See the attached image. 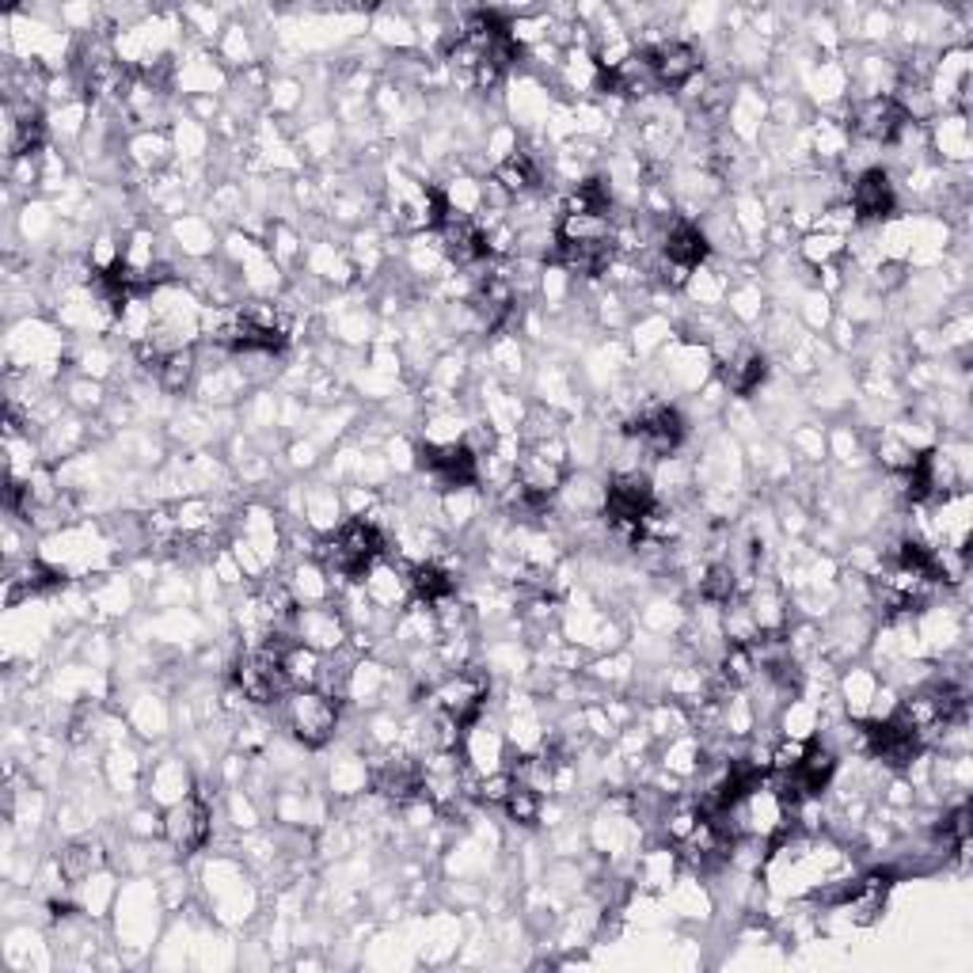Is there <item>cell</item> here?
Masks as SVG:
<instances>
[{"mask_svg": "<svg viewBox=\"0 0 973 973\" xmlns=\"http://www.w3.org/2000/svg\"><path fill=\"white\" fill-rule=\"evenodd\" d=\"M343 700L327 696L324 688H289L281 696V723L289 737L304 749H324L343 726Z\"/></svg>", "mask_w": 973, "mask_h": 973, "instance_id": "6da1fadb", "label": "cell"}, {"mask_svg": "<svg viewBox=\"0 0 973 973\" xmlns=\"http://www.w3.org/2000/svg\"><path fill=\"white\" fill-rule=\"evenodd\" d=\"M214 837V810L202 795H187L164 810V841L179 855L202 852Z\"/></svg>", "mask_w": 973, "mask_h": 973, "instance_id": "7a4b0ae2", "label": "cell"}, {"mask_svg": "<svg viewBox=\"0 0 973 973\" xmlns=\"http://www.w3.org/2000/svg\"><path fill=\"white\" fill-rule=\"evenodd\" d=\"M905 111L898 107L893 96H867V99H855V107L849 111V125L852 141H867V145L878 148H890L893 137L905 130Z\"/></svg>", "mask_w": 973, "mask_h": 973, "instance_id": "3957f363", "label": "cell"}, {"mask_svg": "<svg viewBox=\"0 0 973 973\" xmlns=\"http://www.w3.org/2000/svg\"><path fill=\"white\" fill-rule=\"evenodd\" d=\"M647 53V65H650V73H654V81H658V88L662 92H681V88H688V81H696V76H700V69H704V50L696 43H688V38H665V43H658V46H650V50H642Z\"/></svg>", "mask_w": 973, "mask_h": 973, "instance_id": "277c9868", "label": "cell"}, {"mask_svg": "<svg viewBox=\"0 0 973 973\" xmlns=\"http://www.w3.org/2000/svg\"><path fill=\"white\" fill-rule=\"evenodd\" d=\"M855 221L860 225H882L886 217L898 209V183H893L890 171L878 164V168H867L860 176L849 179V199Z\"/></svg>", "mask_w": 973, "mask_h": 973, "instance_id": "5b68a950", "label": "cell"}, {"mask_svg": "<svg viewBox=\"0 0 973 973\" xmlns=\"http://www.w3.org/2000/svg\"><path fill=\"white\" fill-rule=\"evenodd\" d=\"M293 632H297V639L316 647L320 654H335V650H343V642L350 639V624L343 620V612L332 605L297 609Z\"/></svg>", "mask_w": 973, "mask_h": 973, "instance_id": "8992f818", "label": "cell"}, {"mask_svg": "<svg viewBox=\"0 0 973 973\" xmlns=\"http://www.w3.org/2000/svg\"><path fill=\"white\" fill-rule=\"evenodd\" d=\"M658 255H662L670 266H677V271L693 274L711 259V240H708V232H704L700 225L673 221V225H665L662 243H658Z\"/></svg>", "mask_w": 973, "mask_h": 973, "instance_id": "52a82bcc", "label": "cell"}, {"mask_svg": "<svg viewBox=\"0 0 973 973\" xmlns=\"http://www.w3.org/2000/svg\"><path fill=\"white\" fill-rule=\"evenodd\" d=\"M719 381H723V392H730V396L749 399L768 381V358L757 347H737L726 362H719Z\"/></svg>", "mask_w": 973, "mask_h": 973, "instance_id": "ba28073f", "label": "cell"}, {"mask_svg": "<svg viewBox=\"0 0 973 973\" xmlns=\"http://www.w3.org/2000/svg\"><path fill=\"white\" fill-rule=\"evenodd\" d=\"M199 347H176L160 355V362L153 369V381L164 396H187L194 388V381H199Z\"/></svg>", "mask_w": 973, "mask_h": 973, "instance_id": "9c48e42d", "label": "cell"}, {"mask_svg": "<svg viewBox=\"0 0 973 973\" xmlns=\"http://www.w3.org/2000/svg\"><path fill=\"white\" fill-rule=\"evenodd\" d=\"M125 160L141 171H160L171 160V137L164 130H137L125 141Z\"/></svg>", "mask_w": 973, "mask_h": 973, "instance_id": "30bf717a", "label": "cell"}, {"mask_svg": "<svg viewBox=\"0 0 973 973\" xmlns=\"http://www.w3.org/2000/svg\"><path fill=\"white\" fill-rule=\"evenodd\" d=\"M320 670H324V654L309 642H289L281 650V673H286L289 688H316Z\"/></svg>", "mask_w": 973, "mask_h": 973, "instance_id": "8fae6325", "label": "cell"}, {"mask_svg": "<svg viewBox=\"0 0 973 973\" xmlns=\"http://www.w3.org/2000/svg\"><path fill=\"white\" fill-rule=\"evenodd\" d=\"M58 863L61 870H65L69 882H84V878L99 875V867H104V844L96 841H69L65 849L58 852Z\"/></svg>", "mask_w": 973, "mask_h": 973, "instance_id": "7c38bea8", "label": "cell"}, {"mask_svg": "<svg viewBox=\"0 0 973 973\" xmlns=\"http://www.w3.org/2000/svg\"><path fill=\"white\" fill-rule=\"evenodd\" d=\"M841 255H849V240L844 237H833V232H806L803 240H798V259H803L806 266H814V271H826V266H833Z\"/></svg>", "mask_w": 973, "mask_h": 973, "instance_id": "4fadbf2b", "label": "cell"}, {"mask_svg": "<svg viewBox=\"0 0 973 973\" xmlns=\"http://www.w3.org/2000/svg\"><path fill=\"white\" fill-rule=\"evenodd\" d=\"M928 141L936 145V153L951 164H959L970 156V133H966V119H962V115H954V119H939L936 130L928 133Z\"/></svg>", "mask_w": 973, "mask_h": 973, "instance_id": "5bb4252c", "label": "cell"}, {"mask_svg": "<svg viewBox=\"0 0 973 973\" xmlns=\"http://www.w3.org/2000/svg\"><path fill=\"white\" fill-rule=\"evenodd\" d=\"M217 58L232 69H251L255 65V46H251V31L243 23H229L217 38Z\"/></svg>", "mask_w": 973, "mask_h": 973, "instance_id": "9a60e30c", "label": "cell"}, {"mask_svg": "<svg viewBox=\"0 0 973 973\" xmlns=\"http://www.w3.org/2000/svg\"><path fill=\"white\" fill-rule=\"evenodd\" d=\"M875 693H878V681H875V673H867V670H852L849 677L841 681L844 711H849V716H855V719H867Z\"/></svg>", "mask_w": 973, "mask_h": 973, "instance_id": "2e32d148", "label": "cell"}, {"mask_svg": "<svg viewBox=\"0 0 973 973\" xmlns=\"http://www.w3.org/2000/svg\"><path fill=\"white\" fill-rule=\"evenodd\" d=\"M148 788L156 791V795L171 798V803H179V798L191 795V772H187L183 760H160V765L153 768V780H148Z\"/></svg>", "mask_w": 973, "mask_h": 973, "instance_id": "e0dca14e", "label": "cell"}, {"mask_svg": "<svg viewBox=\"0 0 973 973\" xmlns=\"http://www.w3.org/2000/svg\"><path fill=\"white\" fill-rule=\"evenodd\" d=\"M502 810H506V818L514 821V826H537V821L544 818V798H540L532 788H525V783L514 780V791L506 795Z\"/></svg>", "mask_w": 973, "mask_h": 973, "instance_id": "ac0fdd59", "label": "cell"}, {"mask_svg": "<svg viewBox=\"0 0 973 973\" xmlns=\"http://www.w3.org/2000/svg\"><path fill=\"white\" fill-rule=\"evenodd\" d=\"M65 399L81 415L104 411V407L111 404V399H107V392H104V381H96V376H73V381L65 384Z\"/></svg>", "mask_w": 973, "mask_h": 973, "instance_id": "d6986e66", "label": "cell"}, {"mask_svg": "<svg viewBox=\"0 0 973 973\" xmlns=\"http://www.w3.org/2000/svg\"><path fill=\"white\" fill-rule=\"evenodd\" d=\"M373 31H376V38H381V43H396V46H411L415 43V23L407 20L404 12H392V8H384L381 15H376L373 20Z\"/></svg>", "mask_w": 973, "mask_h": 973, "instance_id": "ffe728a7", "label": "cell"}, {"mask_svg": "<svg viewBox=\"0 0 973 973\" xmlns=\"http://www.w3.org/2000/svg\"><path fill=\"white\" fill-rule=\"evenodd\" d=\"M673 860H677V852H670V849H654V852H647L639 860V882H647V886H670V878H673Z\"/></svg>", "mask_w": 973, "mask_h": 973, "instance_id": "44dd1931", "label": "cell"}, {"mask_svg": "<svg viewBox=\"0 0 973 973\" xmlns=\"http://www.w3.org/2000/svg\"><path fill=\"white\" fill-rule=\"evenodd\" d=\"M730 312H734L742 324H753V320H760V286H737V289H730Z\"/></svg>", "mask_w": 973, "mask_h": 973, "instance_id": "7402d4cb", "label": "cell"}, {"mask_svg": "<svg viewBox=\"0 0 973 973\" xmlns=\"http://www.w3.org/2000/svg\"><path fill=\"white\" fill-rule=\"evenodd\" d=\"M301 104V84L297 81H274L271 84V107L274 111H293Z\"/></svg>", "mask_w": 973, "mask_h": 973, "instance_id": "603a6c76", "label": "cell"}, {"mask_svg": "<svg viewBox=\"0 0 973 973\" xmlns=\"http://www.w3.org/2000/svg\"><path fill=\"white\" fill-rule=\"evenodd\" d=\"M795 449L803 453L806 460H821V457H826V437H821L818 430H798Z\"/></svg>", "mask_w": 973, "mask_h": 973, "instance_id": "cb8c5ba5", "label": "cell"}]
</instances>
